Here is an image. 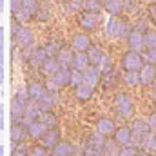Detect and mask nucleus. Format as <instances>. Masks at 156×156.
I'll list each match as a JSON object with an SVG mask.
<instances>
[{
  "instance_id": "nucleus-52",
  "label": "nucleus",
  "mask_w": 156,
  "mask_h": 156,
  "mask_svg": "<svg viewBox=\"0 0 156 156\" xmlns=\"http://www.w3.org/2000/svg\"><path fill=\"white\" fill-rule=\"evenodd\" d=\"M69 156H78V154H76V151H75V153H71V154H69Z\"/></svg>"
},
{
  "instance_id": "nucleus-42",
  "label": "nucleus",
  "mask_w": 156,
  "mask_h": 156,
  "mask_svg": "<svg viewBox=\"0 0 156 156\" xmlns=\"http://www.w3.org/2000/svg\"><path fill=\"white\" fill-rule=\"evenodd\" d=\"M83 82V73L82 71H78V69H71V83L69 85H73V87H76Z\"/></svg>"
},
{
  "instance_id": "nucleus-37",
  "label": "nucleus",
  "mask_w": 156,
  "mask_h": 156,
  "mask_svg": "<svg viewBox=\"0 0 156 156\" xmlns=\"http://www.w3.org/2000/svg\"><path fill=\"white\" fill-rule=\"evenodd\" d=\"M27 156H49V149L44 147L42 144H33V145H29Z\"/></svg>"
},
{
  "instance_id": "nucleus-3",
  "label": "nucleus",
  "mask_w": 156,
  "mask_h": 156,
  "mask_svg": "<svg viewBox=\"0 0 156 156\" xmlns=\"http://www.w3.org/2000/svg\"><path fill=\"white\" fill-rule=\"evenodd\" d=\"M131 31L129 24L123 20V18H118V16H111L107 20V26H105V33L113 38H122V37H127Z\"/></svg>"
},
{
  "instance_id": "nucleus-17",
  "label": "nucleus",
  "mask_w": 156,
  "mask_h": 156,
  "mask_svg": "<svg viewBox=\"0 0 156 156\" xmlns=\"http://www.w3.org/2000/svg\"><path fill=\"white\" fill-rule=\"evenodd\" d=\"M60 67H62V66H60V62H58L56 56H47V58L42 62V66H40L38 69L44 76H51V75H55Z\"/></svg>"
},
{
  "instance_id": "nucleus-35",
  "label": "nucleus",
  "mask_w": 156,
  "mask_h": 156,
  "mask_svg": "<svg viewBox=\"0 0 156 156\" xmlns=\"http://www.w3.org/2000/svg\"><path fill=\"white\" fill-rule=\"evenodd\" d=\"M24 2V9H26V13L31 16V20H35V13L38 11V7H40V0H22Z\"/></svg>"
},
{
  "instance_id": "nucleus-25",
  "label": "nucleus",
  "mask_w": 156,
  "mask_h": 156,
  "mask_svg": "<svg viewBox=\"0 0 156 156\" xmlns=\"http://www.w3.org/2000/svg\"><path fill=\"white\" fill-rule=\"evenodd\" d=\"M76 149H75V145L71 144V142H67V140H60L53 149H51V154L53 156H69L71 153H75Z\"/></svg>"
},
{
  "instance_id": "nucleus-24",
  "label": "nucleus",
  "mask_w": 156,
  "mask_h": 156,
  "mask_svg": "<svg viewBox=\"0 0 156 156\" xmlns=\"http://www.w3.org/2000/svg\"><path fill=\"white\" fill-rule=\"evenodd\" d=\"M89 66V58H87V51H73V60H71V69L83 71Z\"/></svg>"
},
{
  "instance_id": "nucleus-38",
  "label": "nucleus",
  "mask_w": 156,
  "mask_h": 156,
  "mask_svg": "<svg viewBox=\"0 0 156 156\" xmlns=\"http://www.w3.org/2000/svg\"><path fill=\"white\" fill-rule=\"evenodd\" d=\"M100 71H102V75H111L113 73V69H115V66H113V60H111V56H107V55H104V58H102V62H100Z\"/></svg>"
},
{
  "instance_id": "nucleus-10",
  "label": "nucleus",
  "mask_w": 156,
  "mask_h": 156,
  "mask_svg": "<svg viewBox=\"0 0 156 156\" xmlns=\"http://www.w3.org/2000/svg\"><path fill=\"white\" fill-rule=\"evenodd\" d=\"M127 44L133 51H144L145 49V42H144V31L142 29H131L129 35H127Z\"/></svg>"
},
{
  "instance_id": "nucleus-5",
  "label": "nucleus",
  "mask_w": 156,
  "mask_h": 156,
  "mask_svg": "<svg viewBox=\"0 0 156 156\" xmlns=\"http://www.w3.org/2000/svg\"><path fill=\"white\" fill-rule=\"evenodd\" d=\"M115 109L122 118H129L134 113V104H133V98L127 94V93H118L115 96Z\"/></svg>"
},
{
  "instance_id": "nucleus-49",
  "label": "nucleus",
  "mask_w": 156,
  "mask_h": 156,
  "mask_svg": "<svg viewBox=\"0 0 156 156\" xmlns=\"http://www.w3.org/2000/svg\"><path fill=\"white\" fill-rule=\"evenodd\" d=\"M151 13H153V16L156 18V2L153 4V7H151Z\"/></svg>"
},
{
  "instance_id": "nucleus-48",
  "label": "nucleus",
  "mask_w": 156,
  "mask_h": 156,
  "mask_svg": "<svg viewBox=\"0 0 156 156\" xmlns=\"http://www.w3.org/2000/svg\"><path fill=\"white\" fill-rule=\"evenodd\" d=\"M134 156H151V153H147V151H138Z\"/></svg>"
},
{
  "instance_id": "nucleus-47",
  "label": "nucleus",
  "mask_w": 156,
  "mask_h": 156,
  "mask_svg": "<svg viewBox=\"0 0 156 156\" xmlns=\"http://www.w3.org/2000/svg\"><path fill=\"white\" fill-rule=\"evenodd\" d=\"M147 123L151 129H156V113H151V116L147 118Z\"/></svg>"
},
{
  "instance_id": "nucleus-36",
  "label": "nucleus",
  "mask_w": 156,
  "mask_h": 156,
  "mask_svg": "<svg viewBox=\"0 0 156 156\" xmlns=\"http://www.w3.org/2000/svg\"><path fill=\"white\" fill-rule=\"evenodd\" d=\"M11 156H27L29 147L24 142H11Z\"/></svg>"
},
{
  "instance_id": "nucleus-11",
  "label": "nucleus",
  "mask_w": 156,
  "mask_h": 156,
  "mask_svg": "<svg viewBox=\"0 0 156 156\" xmlns=\"http://www.w3.org/2000/svg\"><path fill=\"white\" fill-rule=\"evenodd\" d=\"M82 73H83V82H85V83H89V85H93V87H96V85L102 82V71H100V67H98V66L89 64Z\"/></svg>"
},
{
  "instance_id": "nucleus-28",
  "label": "nucleus",
  "mask_w": 156,
  "mask_h": 156,
  "mask_svg": "<svg viewBox=\"0 0 156 156\" xmlns=\"http://www.w3.org/2000/svg\"><path fill=\"white\" fill-rule=\"evenodd\" d=\"M149 131H151V127H149L147 120H136V122H133V125H131L133 138H140V140H142V136L147 134Z\"/></svg>"
},
{
  "instance_id": "nucleus-23",
  "label": "nucleus",
  "mask_w": 156,
  "mask_h": 156,
  "mask_svg": "<svg viewBox=\"0 0 156 156\" xmlns=\"http://www.w3.org/2000/svg\"><path fill=\"white\" fill-rule=\"evenodd\" d=\"M102 5L111 16H118L125 9V0H102Z\"/></svg>"
},
{
  "instance_id": "nucleus-1",
  "label": "nucleus",
  "mask_w": 156,
  "mask_h": 156,
  "mask_svg": "<svg viewBox=\"0 0 156 156\" xmlns=\"http://www.w3.org/2000/svg\"><path fill=\"white\" fill-rule=\"evenodd\" d=\"M11 35H13V44L20 49H31L33 44H35V35L33 31L24 26L22 22L18 20H13L11 22Z\"/></svg>"
},
{
  "instance_id": "nucleus-50",
  "label": "nucleus",
  "mask_w": 156,
  "mask_h": 156,
  "mask_svg": "<svg viewBox=\"0 0 156 156\" xmlns=\"http://www.w3.org/2000/svg\"><path fill=\"white\" fill-rule=\"evenodd\" d=\"M153 89L156 91V76H154V80H153Z\"/></svg>"
},
{
  "instance_id": "nucleus-2",
  "label": "nucleus",
  "mask_w": 156,
  "mask_h": 156,
  "mask_svg": "<svg viewBox=\"0 0 156 156\" xmlns=\"http://www.w3.org/2000/svg\"><path fill=\"white\" fill-rule=\"evenodd\" d=\"M29 104V98L26 94V89H16V93L13 94L11 98V107H9V113H11V122H20L24 118L26 113V107Z\"/></svg>"
},
{
  "instance_id": "nucleus-39",
  "label": "nucleus",
  "mask_w": 156,
  "mask_h": 156,
  "mask_svg": "<svg viewBox=\"0 0 156 156\" xmlns=\"http://www.w3.org/2000/svg\"><path fill=\"white\" fill-rule=\"evenodd\" d=\"M123 82H125L127 85H131V87L140 85V73H138V71H125V78H123Z\"/></svg>"
},
{
  "instance_id": "nucleus-14",
  "label": "nucleus",
  "mask_w": 156,
  "mask_h": 156,
  "mask_svg": "<svg viewBox=\"0 0 156 156\" xmlns=\"http://www.w3.org/2000/svg\"><path fill=\"white\" fill-rule=\"evenodd\" d=\"M26 131H27V138H31V140H40L42 136H44V133L47 131V127L40 122V120H33V122H29L27 125H26Z\"/></svg>"
},
{
  "instance_id": "nucleus-7",
  "label": "nucleus",
  "mask_w": 156,
  "mask_h": 156,
  "mask_svg": "<svg viewBox=\"0 0 156 156\" xmlns=\"http://www.w3.org/2000/svg\"><path fill=\"white\" fill-rule=\"evenodd\" d=\"M60 140H62V133H60V129H58V125H56V127H49V129L44 133V136L40 138V144L51 151Z\"/></svg>"
},
{
  "instance_id": "nucleus-44",
  "label": "nucleus",
  "mask_w": 156,
  "mask_h": 156,
  "mask_svg": "<svg viewBox=\"0 0 156 156\" xmlns=\"http://www.w3.org/2000/svg\"><path fill=\"white\" fill-rule=\"evenodd\" d=\"M147 62H151V64H154L156 66V47L153 49H147V53H145V56H144Z\"/></svg>"
},
{
  "instance_id": "nucleus-21",
  "label": "nucleus",
  "mask_w": 156,
  "mask_h": 156,
  "mask_svg": "<svg viewBox=\"0 0 156 156\" xmlns=\"http://www.w3.org/2000/svg\"><path fill=\"white\" fill-rule=\"evenodd\" d=\"M105 140H107V136L100 134L98 131H96V133H91V134L87 136L85 147H91V149H94V151H100V153H102V149H104V145H105Z\"/></svg>"
},
{
  "instance_id": "nucleus-27",
  "label": "nucleus",
  "mask_w": 156,
  "mask_h": 156,
  "mask_svg": "<svg viewBox=\"0 0 156 156\" xmlns=\"http://www.w3.org/2000/svg\"><path fill=\"white\" fill-rule=\"evenodd\" d=\"M38 105H40L42 111H51V109L56 105V93L45 89V93L42 94V98L38 100Z\"/></svg>"
},
{
  "instance_id": "nucleus-41",
  "label": "nucleus",
  "mask_w": 156,
  "mask_h": 156,
  "mask_svg": "<svg viewBox=\"0 0 156 156\" xmlns=\"http://www.w3.org/2000/svg\"><path fill=\"white\" fill-rule=\"evenodd\" d=\"M144 42H145V47H147V49L156 47V33L154 31H147V33H144Z\"/></svg>"
},
{
  "instance_id": "nucleus-18",
  "label": "nucleus",
  "mask_w": 156,
  "mask_h": 156,
  "mask_svg": "<svg viewBox=\"0 0 156 156\" xmlns=\"http://www.w3.org/2000/svg\"><path fill=\"white\" fill-rule=\"evenodd\" d=\"M75 96H76L78 102H89L94 96V87L89 85V83H85V82H82L80 85L75 87Z\"/></svg>"
},
{
  "instance_id": "nucleus-40",
  "label": "nucleus",
  "mask_w": 156,
  "mask_h": 156,
  "mask_svg": "<svg viewBox=\"0 0 156 156\" xmlns=\"http://www.w3.org/2000/svg\"><path fill=\"white\" fill-rule=\"evenodd\" d=\"M49 16H51V11L45 7V4H40L38 11L35 13V20H38V22H45V20H49Z\"/></svg>"
},
{
  "instance_id": "nucleus-26",
  "label": "nucleus",
  "mask_w": 156,
  "mask_h": 156,
  "mask_svg": "<svg viewBox=\"0 0 156 156\" xmlns=\"http://www.w3.org/2000/svg\"><path fill=\"white\" fill-rule=\"evenodd\" d=\"M45 58H47V53H45L44 47H37V49L31 47V51H29V58H27V64L33 66V67H40L42 62H44Z\"/></svg>"
},
{
  "instance_id": "nucleus-31",
  "label": "nucleus",
  "mask_w": 156,
  "mask_h": 156,
  "mask_svg": "<svg viewBox=\"0 0 156 156\" xmlns=\"http://www.w3.org/2000/svg\"><path fill=\"white\" fill-rule=\"evenodd\" d=\"M120 149H122V147L115 142V138H109V136H107L105 145H104V149H102V156H118Z\"/></svg>"
},
{
  "instance_id": "nucleus-32",
  "label": "nucleus",
  "mask_w": 156,
  "mask_h": 156,
  "mask_svg": "<svg viewBox=\"0 0 156 156\" xmlns=\"http://www.w3.org/2000/svg\"><path fill=\"white\" fill-rule=\"evenodd\" d=\"M142 147L147 153H156V134H153L151 131L147 134H144L142 136Z\"/></svg>"
},
{
  "instance_id": "nucleus-19",
  "label": "nucleus",
  "mask_w": 156,
  "mask_h": 156,
  "mask_svg": "<svg viewBox=\"0 0 156 156\" xmlns=\"http://www.w3.org/2000/svg\"><path fill=\"white\" fill-rule=\"evenodd\" d=\"M138 73H140V83L149 85V83H153V80L156 76V66L151 64V62H147V64L142 66V69Z\"/></svg>"
},
{
  "instance_id": "nucleus-13",
  "label": "nucleus",
  "mask_w": 156,
  "mask_h": 156,
  "mask_svg": "<svg viewBox=\"0 0 156 156\" xmlns=\"http://www.w3.org/2000/svg\"><path fill=\"white\" fill-rule=\"evenodd\" d=\"M49 78H51L60 89H64V87H67V85L71 83V67H64V66H62L55 75H51Z\"/></svg>"
},
{
  "instance_id": "nucleus-15",
  "label": "nucleus",
  "mask_w": 156,
  "mask_h": 156,
  "mask_svg": "<svg viewBox=\"0 0 156 156\" xmlns=\"http://www.w3.org/2000/svg\"><path fill=\"white\" fill-rule=\"evenodd\" d=\"M44 93H45V85L40 82H29L26 85V94H27L29 102H38Z\"/></svg>"
},
{
  "instance_id": "nucleus-29",
  "label": "nucleus",
  "mask_w": 156,
  "mask_h": 156,
  "mask_svg": "<svg viewBox=\"0 0 156 156\" xmlns=\"http://www.w3.org/2000/svg\"><path fill=\"white\" fill-rule=\"evenodd\" d=\"M55 56L58 58L60 66H64V67H71V60H73V47L69 49V47L62 45V47L56 51V55H55Z\"/></svg>"
},
{
  "instance_id": "nucleus-34",
  "label": "nucleus",
  "mask_w": 156,
  "mask_h": 156,
  "mask_svg": "<svg viewBox=\"0 0 156 156\" xmlns=\"http://www.w3.org/2000/svg\"><path fill=\"white\" fill-rule=\"evenodd\" d=\"M83 11H89V13H96V15H100V11L104 9V5H102V2L100 0H83Z\"/></svg>"
},
{
  "instance_id": "nucleus-4",
  "label": "nucleus",
  "mask_w": 156,
  "mask_h": 156,
  "mask_svg": "<svg viewBox=\"0 0 156 156\" xmlns=\"http://www.w3.org/2000/svg\"><path fill=\"white\" fill-rule=\"evenodd\" d=\"M145 64V58L142 56L140 51H127L123 56H122V67L123 71H140L142 66Z\"/></svg>"
},
{
  "instance_id": "nucleus-22",
  "label": "nucleus",
  "mask_w": 156,
  "mask_h": 156,
  "mask_svg": "<svg viewBox=\"0 0 156 156\" xmlns=\"http://www.w3.org/2000/svg\"><path fill=\"white\" fill-rule=\"evenodd\" d=\"M115 122L111 120V118L107 116H102L98 118V122H96V131L100 133V134H104V136H113V133H115Z\"/></svg>"
},
{
  "instance_id": "nucleus-43",
  "label": "nucleus",
  "mask_w": 156,
  "mask_h": 156,
  "mask_svg": "<svg viewBox=\"0 0 156 156\" xmlns=\"http://www.w3.org/2000/svg\"><path fill=\"white\" fill-rule=\"evenodd\" d=\"M134 154H136V151H134L133 145H123L118 153V156H134Z\"/></svg>"
},
{
  "instance_id": "nucleus-51",
  "label": "nucleus",
  "mask_w": 156,
  "mask_h": 156,
  "mask_svg": "<svg viewBox=\"0 0 156 156\" xmlns=\"http://www.w3.org/2000/svg\"><path fill=\"white\" fill-rule=\"evenodd\" d=\"M0 83H2V67H0Z\"/></svg>"
},
{
  "instance_id": "nucleus-9",
  "label": "nucleus",
  "mask_w": 156,
  "mask_h": 156,
  "mask_svg": "<svg viewBox=\"0 0 156 156\" xmlns=\"http://www.w3.org/2000/svg\"><path fill=\"white\" fill-rule=\"evenodd\" d=\"M91 37L87 35V31H78L73 35V38H71V47H73V51H87L89 47H91Z\"/></svg>"
},
{
  "instance_id": "nucleus-46",
  "label": "nucleus",
  "mask_w": 156,
  "mask_h": 156,
  "mask_svg": "<svg viewBox=\"0 0 156 156\" xmlns=\"http://www.w3.org/2000/svg\"><path fill=\"white\" fill-rule=\"evenodd\" d=\"M82 156H102V153H100V151H94V149H91V147H85L83 153H82Z\"/></svg>"
},
{
  "instance_id": "nucleus-33",
  "label": "nucleus",
  "mask_w": 156,
  "mask_h": 156,
  "mask_svg": "<svg viewBox=\"0 0 156 156\" xmlns=\"http://www.w3.org/2000/svg\"><path fill=\"white\" fill-rule=\"evenodd\" d=\"M40 122L49 129V127H56L58 125V118H56V115L53 113V109L51 111H42V115H40V118H38Z\"/></svg>"
},
{
  "instance_id": "nucleus-30",
  "label": "nucleus",
  "mask_w": 156,
  "mask_h": 156,
  "mask_svg": "<svg viewBox=\"0 0 156 156\" xmlns=\"http://www.w3.org/2000/svg\"><path fill=\"white\" fill-rule=\"evenodd\" d=\"M87 58H89V64L100 66V62H102V58H104V51H102L98 45L91 44V47L87 49Z\"/></svg>"
},
{
  "instance_id": "nucleus-12",
  "label": "nucleus",
  "mask_w": 156,
  "mask_h": 156,
  "mask_svg": "<svg viewBox=\"0 0 156 156\" xmlns=\"http://www.w3.org/2000/svg\"><path fill=\"white\" fill-rule=\"evenodd\" d=\"M113 138H115V142H116L120 147H123V145H131V144H133V133H131V127H125V125L116 127L115 133H113Z\"/></svg>"
},
{
  "instance_id": "nucleus-6",
  "label": "nucleus",
  "mask_w": 156,
  "mask_h": 156,
  "mask_svg": "<svg viewBox=\"0 0 156 156\" xmlns=\"http://www.w3.org/2000/svg\"><path fill=\"white\" fill-rule=\"evenodd\" d=\"M76 22L83 31H94L98 27V24H100V15L89 13V11H82L76 16Z\"/></svg>"
},
{
  "instance_id": "nucleus-45",
  "label": "nucleus",
  "mask_w": 156,
  "mask_h": 156,
  "mask_svg": "<svg viewBox=\"0 0 156 156\" xmlns=\"http://www.w3.org/2000/svg\"><path fill=\"white\" fill-rule=\"evenodd\" d=\"M67 5L71 9H80L83 5V0H67Z\"/></svg>"
},
{
  "instance_id": "nucleus-16",
  "label": "nucleus",
  "mask_w": 156,
  "mask_h": 156,
  "mask_svg": "<svg viewBox=\"0 0 156 156\" xmlns=\"http://www.w3.org/2000/svg\"><path fill=\"white\" fill-rule=\"evenodd\" d=\"M9 138L11 142H24L27 138V131H26V125L22 122H11V127H9Z\"/></svg>"
},
{
  "instance_id": "nucleus-8",
  "label": "nucleus",
  "mask_w": 156,
  "mask_h": 156,
  "mask_svg": "<svg viewBox=\"0 0 156 156\" xmlns=\"http://www.w3.org/2000/svg\"><path fill=\"white\" fill-rule=\"evenodd\" d=\"M9 11H11L13 20H18V22H29L31 20V16L24 9V2L22 0H9Z\"/></svg>"
},
{
  "instance_id": "nucleus-20",
  "label": "nucleus",
  "mask_w": 156,
  "mask_h": 156,
  "mask_svg": "<svg viewBox=\"0 0 156 156\" xmlns=\"http://www.w3.org/2000/svg\"><path fill=\"white\" fill-rule=\"evenodd\" d=\"M40 115H42V109H40L38 102H29L27 104V107H26V113H24V118L20 120L24 125H27L29 122H33V120H38Z\"/></svg>"
}]
</instances>
